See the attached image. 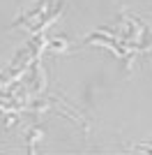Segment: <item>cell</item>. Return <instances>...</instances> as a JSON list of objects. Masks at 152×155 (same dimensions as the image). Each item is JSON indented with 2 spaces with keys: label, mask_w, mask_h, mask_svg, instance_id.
I'll use <instances>...</instances> for the list:
<instances>
[{
  "label": "cell",
  "mask_w": 152,
  "mask_h": 155,
  "mask_svg": "<svg viewBox=\"0 0 152 155\" xmlns=\"http://www.w3.org/2000/svg\"><path fill=\"white\" fill-rule=\"evenodd\" d=\"M49 2H51V0H39L35 7H30L28 12L21 14L19 19L12 23V26H21V23H32V26H37L39 21L46 16V7H49Z\"/></svg>",
  "instance_id": "1"
},
{
  "label": "cell",
  "mask_w": 152,
  "mask_h": 155,
  "mask_svg": "<svg viewBox=\"0 0 152 155\" xmlns=\"http://www.w3.org/2000/svg\"><path fill=\"white\" fill-rule=\"evenodd\" d=\"M37 139H42V130L32 127L30 132H28V153H35V143H37Z\"/></svg>",
  "instance_id": "2"
},
{
  "label": "cell",
  "mask_w": 152,
  "mask_h": 155,
  "mask_svg": "<svg viewBox=\"0 0 152 155\" xmlns=\"http://www.w3.org/2000/svg\"><path fill=\"white\" fill-rule=\"evenodd\" d=\"M46 46H49L51 51H65V49H67V42H65V39H51Z\"/></svg>",
  "instance_id": "3"
}]
</instances>
